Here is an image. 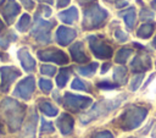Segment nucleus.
Returning <instances> with one entry per match:
<instances>
[{
  "label": "nucleus",
  "instance_id": "obj_1",
  "mask_svg": "<svg viewBox=\"0 0 156 138\" xmlns=\"http://www.w3.org/2000/svg\"><path fill=\"white\" fill-rule=\"evenodd\" d=\"M1 107L5 114L9 128L11 132L16 131L20 128L22 125V121L24 118V112H26V106L20 104L18 101L11 99V98H5L1 101Z\"/></svg>",
  "mask_w": 156,
  "mask_h": 138
},
{
  "label": "nucleus",
  "instance_id": "obj_2",
  "mask_svg": "<svg viewBox=\"0 0 156 138\" xmlns=\"http://www.w3.org/2000/svg\"><path fill=\"white\" fill-rule=\"evenodd\" d=\"M147 115V110L141 106H128L126 111L119 116L118 125L123 131H132L140 126V123L145 120Z\"/></svg>",
  "mask_w": 156,
  "mask_h": 138
},
{
  "label": "nucleus",
  "instance_id": "obj_3",
  "mask_svg": "<svg viewBox=\"0 0 156 138\" xmlns=\"http://www.w3.org/2000/svg\"><path fill=\"white\" fill-rule=\"evenodd\" d=\"M122 100H123V96H121L118 99L116 98V99H112V100H101V101L96 103L90 111H88L87 114L80 116V122L82 123H88V122H90V121L112 111L113 109H116L121 104Z\"/></svg>",
  "mask_w": 156,
  "mask_h": 138
},
{
  "label": "nucleus",
  "instance_id": "obj_4",
  "mask_svg": "<svg viewBox=\"0 0 156 138\" xmlns=\"http://www.w3.org/2000/svg\"><path fill=\"white\" fill-rule=\"evenodd\" d=\"M106 18H107V11L100 7L99 5H93L84 11V18L82 26L84 29L99 28L104 24Z\"/></svg>",
  "mask_w": 156,
  "mask_h": 138
},
{
  "label": "nucleus",
  "instance_id": "obj_5",
  "mask_svg": "<svg viewBox=\"0 0 156 138\" xmlns=\"http://www.w3.org/2000/svg\"><path fill=\"white\" fill-rule=\"evenodd\" d=\"M93 100L89 96H83V95H74L71 93H66L63 96V105L66 109L71 111H79L82 109L88 107L91 105Z\"/></svg>",
  "mask_w": 156,
  "mask_h": 138
},
{
  "label": "nucleus",
  "instance_id": "obj_6",
  "mask_svg": "<svg viewBox=\"0 0 156 138\" xmlns=\"http://www.w3.org/2000/svg\"><path fill=\"white\" fill-rule=\"evenodd\" d=\"M54 26V22L44 21L41 18H37L34 27L32 28V35L40 43H49L50 42V31Z\"/></svg>",
  "mask_w": 156,
  "mask_h": 138
},
{
  "label": "nucleus",
  "instance_id": "obj_7",
  "mask_svg": "<svg viewBox=\"0 0 156 138\" xmlns=\"http://www.w3.org/2000/svg\"><path fill=\"white\" fill-rule=\"evenodd\" d=\"M88 39H89V46L93 54L98 59H110L112 56V48L107 45L105 42H102L95 35H90Z\"/></svg>",
  "mask_w": 156,
  "mask_h": 138
},
{
  "label": "nucleus",
  "instance_id": "obj_8",
  "mask_svg": "<svg viewBox=\"0 0 156 138\" xmlns=\"http://www.w3.org/2000/svg\"><path fill=\"white\" fill-rule=\"evenodd\" d=\"M38 57L43 61H52L58 65H66L68 62V56L63 51L54 48L38 51Z\"/></svg>",
  "mask_w": 156,
  "mask_h": 138
},
{
  "label": "nucleus",
  "instance_id": "obj_9",
  "mask_svg": "<svg viewBox=\"0 0 156 138\" xmlns=\"http://www.w3.org/2000/svg\"><path fill=\"white\" fill-rule=\"evenodd\" d=\"M34 88H35L34 78H33L32 76H29V77L22 79V81L17 84V87H16L15 90H13V95H15V96H18V98H21V99L28 100V99L32 96V94H33V92H34Z\"/></svg>",
  "mask_w": 156,
  "mask_h": 138
},
{
  "label": "nucleus",
  "instance_id": "obj_10",
  "mask_svg": "<svg viewBox=\"0 0 156 138\" xmlns=\"http://www.w3.org/2000/svg\"><path fill=\"white\" fill-rule=\"evenodd\" d=\"M0 72H1V78H2V83H1V89L2 90H7L9 87L12 84V82L18 77L21 76V72L15 68V67H10V66H5V67H1L0 68Z\"/></svg>",
  "mask_w": 156,
  "mask_h": 138
},
{
  "label": "nucleus",
  "instance_id": "obj_11",
  "mask_svg": "<svg viewBox=\"0 0 156 138\" xmlns=\"http://www.w3.org/2000/svg\"><path fill=\"white\" fill-rule=\"evenodd\" d=\"M130 67L134 72H144L146 70H150L151 68V59L146 54H139L133 59Z\"/></svg>",
  "mask_w": 156,
  "mask_h": 138
},
{
  "label": "nucleus",
  "instance_id": "obj_12",
  "mask_svg": "<svg viewBox=\"0 0 156 138\" xmlns=\"http://www.w3.org/2000/svg\"><path fill=\"white\" fill-rule=\"evenodd\" d=\"M76 38V31L72 29V28H68V27H58L57 31H56V40L60 45L65 46V45H68L73 39Z\"/></svg>",
  "mask_w": 156,
  "mask_h": 138
},
{
  "label": "nucleus",
  "instance_id": "obj_13",
  "mask_svg": "<svg viewBox=\"0 0 156 138\" xmlns=\"http://www.w3.org/2000/svg\"><path fill=\"white\" fill-rule=\"evenodd\" d=\"M69 53H71L72 59H73L76 62H78V64H83V62H87V61H88V56H87V54L84 53V48H83V43H82V42L74 43V44L69 48Z\"/></svg>",
  "mask_w": 156,
  "mask_h": 138
},
{
  "label": "nucleus",
  "instance_id": "obj_14",
  "mask_svg": "<svg viewBox=\"0 0 156 138\" xmlns=\"http://www.w3.org/2000/svg\"><path fill=\"white\" fill-rule=\"evenodd\" d=\"M56 123H57V126H58V128H60V131H61L62 134H68V133H71L72 129H73L74 121H73V118H72L71 115H68V114H62V115H60V117L57 118Z\"/></svg>",
  "mask_w": 156,
  "mask_h": 138
},
{
  "label": "nucleus",
  "instance_id": "obj_15",
  "mask_svg": "<svg viewBox=\"0 0 156 138\" xmlns=\"http://www.w3.org/2000/svg\"><path fill=\"white\" fill-rule=\"evenodd\" d=\"M18 57L21 60V64L23 66V68L27 71V72H32L34 68H35V61L34 59L32 57V55L28 53L27 49H21L18 51Z\"/></svg>",
  "mask_w": 156,
  "mask_h": 138
},
{
  "label": "nucleus",
  "instance_id": "obj_16",
  "mask_svg": "<svg viewBox=\"0 0 156 138\" xmlns=\"http://www.w3.org/2000/svg\"><path fill=\"white\" fill-rule=\"evenodd\" d=\"M18 12H20V6L16 4L15 0H9L7 4L5 5L4 10H2V13H4L7 23H12Z\"/></svg>",
  "mask_w": 156,
  "mask_h": 138
},
{
  "label": "nucleus",
  "instance_id": "obj_17",
  "mask_svg": "<svg viewBox=\"0 0 156 138\" xmlns=\"http://www.w3.org/2000/svg\"><path fill=\"white\" fill-rule=\"evenodd\" d=\"M37 114L33 112L32 116L29 117L27 125L24 126V129L22 132V136L21 138H34V134H35V125H37Z\"/></svg>",
  "mask_w": 156,
  "mask_h": 138
},
{
  "label": "nucleus",
  "instance_id": "obj_18",
  "mask_svg": "<svg viewBox=\"0 0 156 138\" xmlns=\"http://www.w3.org/2000/svg\"><path fill=\"white\" fill-rule=\"evenodd\" d=\"M58 18L67 23V24H72L77 18H78V11L76 7H69L68 10H65L62 12L58 13Z\"/></svg>",
  "mask_w": 156,
  "mask_h": 138
},
{
  "label": "nucleus",
  "instance_id": "obj_19",
  "mask_svg": "<svg viewBox=\"0 0 156 138\" xmlns=\"http://www.w3.org/2000/svg\"><path fill=\"white\" fill-rule=\"evenodd\" d=\"M39 109H40V111H41L44 115L50 116V117L56 116L57 112H58L57 109H56L51 103H49V101H46V100H41V101H39Z\"/></svg>",
  "mask_w": 156,
  "mask_h": 138
},
{
  "label": "nucleus",
  "instance_id": "obj_20",
  "mask_svg": "<svg viewBox=\"0 0 156 138\" xmlns=\"http://www.w3.org/2000/svg\"><path fill=\"white\" fill-rule=\"evenodd\" d=\"M113 78L118 85H123L127 83V68L123 66H118L115 68Z\"/></svg>",
  "mask_w": 156,
  "mask_h": 138
},
{
  "label": "nucleus",
  "instance_id": "obj_21",
  "mask_svg": "<svg viewBox=\"0 0 156 138\" xmlns=\"http://www.w3.org/2000/svg\"><path fill=\"white\" fill-rule=\"evenodd\" d=\"M119 15L123 16V20H124L127 27L132 29L134 27V22H135V10H134V7H129L127 11L121 12Z\"/></svg>",
  "mask_w": 156,
  "mask_h": 138
},
{
  "label": "nucleus",
  "instance_id": "obj_22",
  "mask_svg": "<svg viewBox=\"0 0 156 138\" xmlns=\"http://www.w3.org/2000/svg\"><path fill=\"white\" fill-rule=\"evenodd\" d=\"M71 76V70L69 68H61L60 72H58V76L56 77V83L60 88H63L68 81Z\"/></svg>",
  "mask_w": 156,
  "mask_h": 138
},
{
  "label": "nucleus",
  "instance_id": "obj_23",
  "mask_svg": "<svg viewBox=\"0 0 156 138\" xmlns=\"http://www.w3.org/2000/svg\"><path fill=\"white\" fill-rule=\"evenodd\" d=\"M154 28H155V26L152 23H145V24L139 27V29L136 32V35L140 37V38H149L154 33Z\"/></svg>",
  "mask_w": 156,
  "mask_h": 138
},
{
  "label": "nucleus",
  "instance_id": "obj_24",
  "mask_svg": "<svg viewBox=\"0 0 156 138\" xmlns=\"http://www.w3.org/2000/svg\"><path fill=\"white\" fill-rule=\"evenodd\" d=\"M132 53H133V50L132 49H129V48H122V49H119L118 51H117V55H116V62H118V64H124L126 61H127V59L132 55Z\"/></svg>",
  "mask_w": 156,
  "mask_h": 138
},
{
  "label": "nucleus",
  "instance_id": "obj_25",
  "mask_svg": "<svg viewBox=\"0 0 156 138\" xmlns=\"http://www.w3.org/2000/svg\"><path fill=\"white\" fill-rule=\"evenodd\" d=\"M98 68V62H91L89 64L88 66H83V67H79L78 68V72L82 74V76H87V77H90L95 73Z\"/></svg>",
  "mask_w": 156,
  "mask_h": 138
},
{
  "label": "nucleus",
  "instance_id": "obj_26",
  "mask_svg": "<svg viewBox=\"0 0 156 138\" xmlns=\"http://www.w3.org/2000/svg\"><path fill=\"white\" fill-rule=\"evenodd\" d=\"M29 22H30V17H29V15L24 13V15L21 17L20 22L17 23V29H18L20 32H24V31L28 28V26H29Z\"/></svg>",
  "mask_w": 156,
  "mask_h": 138
},
{
  "label": "nucleus",
  "instance_id": "obj_27",
  "mask_svg": "<svg viewBox=\"0 0 156 138\" xmlns=\"http://www.w3.org/2000/svg\"><path fill=\"white\" fill-rule=\"evenodd\" d=\"M143 78H144V73H143V72H141V73H138L136 76H134L133 79H132V82H130L129 89H130L132 92H135V90L139 88V85H140Z\"/></svg>",
  "mask_w": 156,
  "mask_h": 138
},
{
  "label": "nucleus",
  "instance_id": "obj_28",
  "mask_svg": "<svg viewBox=\"0 0 156 138\" xmlns=\"http://www.w3.org/2000/svg\"><path fill=\"white\" fill-rule=\"evenodd\" d=\"M72 89H77V90H84V92H89V88L85 85V83L83 81H80L79 78H74L72 84H71Z\"/></svg>",
  "mask_w": 156,
  "mask_h": 138
},
{
  "label": "nucleus",
  "instance_id": "obj_29",
  "mask_svg": "<svg viewBox=\"0 0 156 138\" xmlns=\"http://www.w3.org/2000/svg\"><path fill=\"white\" fill-rule=\"evenodd\" d=\"M39 87H40V89H41L44 93H49V92L51 90V88H52V83H51L49 79L41 78V79L39 81Z\"/></svg>",
  "mask_w": 156,
  "mask_h": 138
},
{
  "label": "nucleus",
  "instance_id": "obj_30",
  "mask_svg": "<svg viewBox=\"0 0 156 138\" xmlns=\"http://www.w3.org/2000/svg\"><path fill=\"white\" fill-rule=\"evenodd\" d=\"M40 72L45 76H54L56 72V68H55V66H51V65H44V66H41Z\"/></svg>",
  "mask_w": 156,
  "mask_h": 138
},
{
  "label": "nucleus",
  "instance_id": "obj_31",
  "mask_svg": "<svg viewBox=\"0 0 156 138\" xmlns=\"http://www.w3.org/2000/svg\"><path fill=\"white\" fill-rule=\"evenodd\" d=\"M40 131H41L43 133H46V132L52 133V132H54V126H52L51 122H46V121L43 118V120H41V128H40Z\"/></svg>",
  "mask_w": 156,
  "mask_h": 138
},
{
  "label": "nucleus",
  "instance_id": "obj_32",
  "mask_svg": "<svg viewBox=\"0 0 156 138\" xmlns=\"http://www.w3.org/2000/svg\"><path fill=\"white\" fill-rule=\"evenodd\" d=\"M96 85H98V88H100V89H113V88H116L118 84H113V83H111V82H108V81H101V82H99Z\"/></svg>",
  "mask_w": 156,
  "mask_h": 138
},
{
  "label": "nucleus",
  "instance_id": "obj_33",
  "mask_svg": "<svg viewBox=\"0 0 156 138\" xmlns=\"http://www.w3.org/2000/svg\"><path fill=\"white\" fill-rule=\"evenodd\" d=\"M154 18V12L150 11V10H146V9H143L141 12H140V20L143 21H146V20H152Z\"/></svg>",
  "mask_w": 156,
  "mask_h": 138
},
{
  "label": "nucleus",
  "instance_id": "obj_34",
  "mask_svg": "<svg viewBox=\"0 0 156 138\" xmlns=\"http://www.w3.org/2000/svg\"><path fill=\"white\" fill-rule=\"evenodd\" d=\"M115 37L117 38V40L118 42H121V43H123V42H126L127 39H128V34L127 33H124L123 31H121V29H117L116 32H115Z\"/></svg>",
  "mask_w": 156,
  "mask_h": 138
},
{
  "label": "nucleus",
  "instance_id": "obj_35",
  "mask_svg": "<svg viewBox=\"0 0 156 138\" xmlns=\"http://www.w3.org/2000/svg\"><path fill=\"white\" fill-rule=\"evenodd\" d=\"M91 138H113V134L110 131H102V132L94 134Z\"/></svg>",
  "mask_w": 156,
  "mask_h": 138
},
{
  "label": "nucleus",
  "instance_id": "obj_36",
  "mask_svg": "<svg viewBox=\"0 0 156 138\" xmlns=\"http://www.w3.org/2000/svg\"><path fill=\"white\" fill-rule=\"evenodd\" d=\"M21 2H22V4L24 5V7L28 9V10H30V9L34 7V2H33L32 0H21Z\"/></svg>",
  "mask_w": 156,
  "mask_h": 138
},
{
  "label": "nucleus",
  "instance_id": "obj_37",
  "mask_svg": "<svg viewBox=\"0 0 156 138\" xmlns=\"http://www.w3.org/2000/svg\"><path fill=\"white\" fill-rule=\"evenodd\" d=\"M71 0H57V7H65L69 4Z\"/></svg>",
  "mask_w": 156,
  "mask_h": 138
},
{
  "label": "nucleus",
  "instance_id": "obj_38",
  "mask_svg": "<svg viewBox=\"0 0 156 138\" xmlns=\"http://www.w3.org/2000/svg\"><path fill=\"white\" fill-rule=\"evenodd\" d=\"M127 4H128V0H119V1L116 2V6H117V7H123V6H126Z\"/></svg>",
  "mask_w": 156,
  "mask_h": 138
},
{
  "label": "nucleus",
  "instance_id": "obj_39",
  "mask_svg": "<svg viewBox=\"0 0 156 138\" xmlns=\"http://www.w3.org/2000/svg\"><path fill=\"white\" fill-rule=\"evenodd\" d=\"M110 66H111V65H110L108 62H106V64H104V65H102V68H101V73H105L106 71H108V68H110Z\"/></svg>",
  "mask_w": 156,
  "mask_h": 138
},
{
  "label": "nucleus",
  "instance_id": "obj_40",
  "mask_svg": "<svg viewBox=\"0 0 156 138\" xmlns=\"http://www.w3.org/2000/svg\"><path fill=\"white\" fill-rule=\"evenodd\" d=\"M80 5H84V4H88V2H93L94 0H77Z\"/></svg>",
  "mask_w": 156,
  "mask_h": 138
},
{
  "label": "nucleus",
  "instance_id": "obj_41",
  "mask_svg": "<svg viewBox=\"0 0 156 138\" xmlns=\"http://www.w3.org/2000/svg\"><path fill=\"white\" fill-rule=\"evenodd\" d=\"M151 6H152L154 10H156V0H154V1L151 2Z\"/></svg>",
  "mask_w": 156,
  "mask_h": 138
},
{
  "label": "nucleus",
  "instance_id": "obj_42",
  "mask_svg": "<svg viewBox=\"0 0 156 138\" xmlns=\"http://www.w3.org/2000/svg\"><path fill=\"white\" fill-rule=\"evenodd\" d=\"M2 28H4V23H2V21L0 20V31H1Z\"/></svg>",
  "mask_w": 156,
  "mask_h": 138
},
{
  "label": "nucleus",
  "instance_id": "obj_43",
  "mask_svg": "<svg viewBox=\"0 0 156 138\" xmlns=\"http://www.w3.org/2000/svg\"><path fill=\"white\" fill-rule=\"evenodd\" d=\"M41 1H46V2H49V4H51V2H52V0H41Z\"/></svg>",
  "mask_w": 156,
  "mask_h": 138
},
{
  "label": "nucleus",
  "instance_id": "obj_44",
  "mask_svg": "<svg viewBox=\"0 0 156 138\" xmlns=\"http://www.w3.org/2000/svg\"><path fill=\"white\" fill-rule=\"evenodd\" d=\"M154 46L156 48V37H155V39H154Z\"/></svg>",
  "mask_w": 156,
  "mask_h": 138
},
{
  "label": "nucleus",
  "instance_id": "obj_45",
  "mask_svg": "<svg viewBox=\"0 0 156 138\" xmlns=\"http://www.w3.org/2000/svg\"><path fill=\"white\" fill-rule=\"evenodd\" d=\"M154 138H156V128H155V131H154Z\"/></svg>",
  "mask_w": 156,
  "mask_h": 138
}]
</instances>
